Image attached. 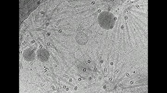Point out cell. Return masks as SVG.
Here are the masks:
<instances>
[{
    "mask_svg": "<svg viewBox=\"0 0 167 93\" xmlns=\"http://www.w3.org/2000/svg\"><path fill=\"white\" fill-rule=\"evenodd\" d=\"M97 21L99 26L103 29L110 30L114 27L116 19L115 16L111 12L103 11L98 15Z\"/></svg>",
    "mask_w": 167,
    "mask_h": 93,
    "instance_id": "obj_1",
    "label": "cell"
},
{
    "mask_svg": "<svg viewBox=\"0 0 167 93\" xmlns=\"http://www.w3.org/2000/svg\"><path fill=\"white\" fill-rule=\"evenodd\" d=\"M24 59L28 62H31L35 60L36 54L34 51L30 48L26 49L23 52Z\"/></svg>",
    "mask_w": 167,
    "mask_h": 93,
    "instance_id": "obj_2",
    "label": "cell"
},
{
    "mask_svg": "<svg viewBox=\"0 0 167 93\" xmlns=\"http://www.w3.org/2000/svg\"><path fill=\"white\" fill-rule=\"evenodd\" d=\"M76 41L79 44L81 45H84L87 43L88 38L86 34L81 32L78 34L76 36Z\"/></svg>",
    "mask_w": 167,
    "mask_h": 93,
    "instance_id": "obj_3",
    "label": "cell"
},
{
    "mask_svg": "<svg viewBox=\"0 0 167 93\" xmlns=\"http://www.w3.org/2000/svg\"><path fill=\"white\" fill-rule=\"evenodd\" d=\"M37 56L40 61H46L49 57L48 52L45 49H42L37 52Z\"/></svg>",
    "mask_w": 167,
    "mask_h": 93,
    "instance_id": "obj_4",
    "label": "cell"
}]
</instances>
